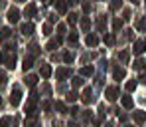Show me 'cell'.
I'll use <instances>...</instances> for the list:
<instances>
[{
	"label": "cell",
	"instance_id": "34",
	"mask_svg": "<svg viewBox=\"0 0 146 127\" xmlns=\"http://www.w3.org/2000/svg\"><path fill=\"white\" fill-rule=\"evenodd\" d=\"M144 26H146V18L138 20V24H136V28H138V30H144Z\"/></svg>",
	"mask_w": 146,
	"mask_h": 127
},
{
	"label": "cell",
	"instance_id": "18",
	"mask_svg": "<svg viewBox=\"0 0 146 127\" xmlns=\"http://www.w3.org/2000/svg\"><path fill=\"white\" fill-rule=\"evenodd\" d=\"M113 76H115V79H122V77L126 76V72H124V70H122V68H117V70H115V74H113Z\"/></svg>",
	"mask_w": 146,
	"mask_h": 127
},
{
	"label": "cell",
	"instance_id": "40",
	"mask_svg": "<svg viewBox=\"0 0 146 127\" xmlns=\"http://www.w3.org/2000/svg\"><path fill=\"white\" fill-rule=\"evenodd\" d=\"M140 81H142V83H146V74H142V76H140Z\"/></svg>",
	"mask_w": 146,
	"mask_h": 127
},
{
	"label": "cell",
	"instance_id": "39",
	"mask_svg": "<svg viewBox=\"0 0 146 127\" xmlns=\"http://www.w3.org/2000/svg\"><path fill=\"white\" fill-rule=\"evenodd\" d=\"M4 81H6V74H4V72H0V83H4Z\"/></svg>",
	"mask_w": 146,
	"mask_h": 127
},
{
	"label": "cell",
	"instance_id": "20",
	"mask_svg": "<svg viewBox=\"0 0 146 127\" xmlns=\"http://www.w3.org/2000/svg\"><path fill=\"white\" fill-rule=\"evenodd\" d=\"M81 28L87 32V30L91 28V20H89V18H83V20H81Z\"/></svg>",
	"mask_w": 146,
	"mask_h": 127
},
{
	"label": "cell",
	"instance_id": "12",
	"mask_svg": "<svg viewBox=\"0 0 146 127\" xmlns=\"http://www.w3.org/2000/svg\"><path fill=\"white\" fill-rule=\"evenodd\" d=\"M81 97H83V101H85V103H89L91 99H93V91H91V89L87 87V89L83 91V95H81Z\"/></svg>",
	"mask_w": 146,
	"mask_h": 127
},
{
	"label": "cell",
	"instance_id": "35",
	"mask_svg": "<svg viewBox=\"0 0 146 127\" xmlns=\"http://www.w3.org/2000/svg\"><path fill=\"white\" fill-rule=\"evenodd\" d=\"M119 60L126 62V60H128V54H126V52H121V54H119Z\"/></svg>",
	"mask_w": 146,
	"mask_h": 127
},
{
	"label": "cell",
	"instance_id": "45",
	"mask_svg": "<svg viewBox=\"0 0 146 127\" xmlns=\"http://www.w3.org/2000/svg\"><path fill=\"white\" fill-rule=\"evenodd\" d=\"M124 127H130V125H124Z\"/></svg>",
	"mask_w": 146,
	"mask_h": 127
},
{
	"label": "cell",
	"instance_id": "2",
	"mask_svg": "<svg viewBox=\"0 0 146 127\" xmlns=\"http://www.w3.org/2000/svg\"><path fill=\"white\" fill-rule=\"evenodd\" d=\"M20 99H22V91H20V87H14V91H12V97H10V105H18L20 103Z\"/></svg>",
	"mask_w": 146,
	"mask_h": 127
},
{
	"label": "cell",
	"instance_id": "22",
	"mask_svg": "<svg viewBox=\"0 0 146 127\" xmlns=\"http://www.w3.org/2000/svg\"><path fill=\"white\" fill-rule=\"evenodd\" d=\"M81 76H93V68H91V66H85V68L81 70Z\"/></svg>",
	"mask_w": 146,
	"mask_h": 127
},
{
	"label": "cell",
	"instance_id": "30",
	"mask_svg": "<svg viewBox=\"0 0 146 127\" xmlns=\"http://www.w3.org/2000/svg\"><path fill=\"white\" fill-rule=\"evenodd\" d=\"M10 125V117H2L0 119V127H8Z\"/></svg>",
	"mask_w": 146,
	"mask_h": 127
},
{
	"label": "cell",
	"instance_id": "31",
	"mask_svg": "<svg viewBox=\"0 0 146 127\" xmlns=\"http://www.w3.org/2000/svg\"><path fill=\"white\" fill-rule=\"evenodd\" d=\"M134 87H136V81H134V79H130V81L126 83V89H128V91H132Z\"/></svg>",
	"mask_w": 146,
	"mask_h": 127
},
{
	"label": "cell",
	"instance_id": "42",
	"mask_svg": "<svg viewBox=\"0 0 146 127\" xmlns=\"http://www.w3.org/2000/svg\"><path fill=\"white\" fill-rule=\"evenodd\" d=\"M138 2H140V0H132V4H138Z\"/></svg>",
	"mask_w": 146,
	"mask_h": 127
},
{
	"label": "cell",
	"instance_id": "8",
	"mask_svg": "<svg viewBox=\"0 0 146 127\" xmlns=\"http://www.w3.org/2000/svg\"><path fill=\"white\" fill-rule=\"evenodd\" d=\"M85 42H87V46H91V48H93V46H97V44H99V38L95 36V34H89V36L85 38Z\"/></svg>",
	"mask_w": 146,
	"mask_h": 127
},
{
	"label": "cell",
	"instance_id": "26",
	"mask_svg": "<svg viewBox=\"0 0 146 127\" xmlns=\"http://www.w3.org/2000/svg\"><path fill=\"white\" fill-rule=\"evenodd\" d=\"M67 101H77V91H69L67 93Z\"/></svg>",
	"mask_w": 146,
	"mask_h": 127
},
{
	"label": "cell",
	"instance_id": "10",
	"mask_svg": "<svg viewBox=\"0 0 146 127\" xmlns=\"http://www.w3.org/2000/svg\"><path fill=\"white\" fill-rule=\"evenodd\" d=\"M69 76H71V70H67V68H59V70H57V77H59V79L69 77Z\"/></svg>",
	"mask_w": 146,
	"mask_h": 127
},
{
	"label": "cell",
	"instance_id": "23",
	"mask_svg": "<svg viewBox=\"0 0 146 127\" xmlns=\"http://www.w3.org/2000/svg\"><path fill=\"white\" fill-rule=\"evenodd\" d=\"M121 6H122V0H113L111 2V10H119Z\"/></svg>",
	"mask_w": 146,
	"mask_h": 127
},
{
	"label": "cell",
	"instance_id": "41",
	"mask_svg": "<svg viewBox=\"0 0 146 127\" xmlns=\"http://www.w3.org/2000/svg\"><path fill=\"white\" fill-rule=\"evenodd\" d=\"M79 0H67V4H77Z\"/></svg>",
	"mask_w": 146,
	"mask_h": 127
},
{
	"label": "cell",
	"instance_id": "27",
	"mask_svg": "<svg viewBox=\"0 0 146 127\" xmlns=\"http://www.w3.org/2000/svg\"><path fill=\"white\" fill-rule=\"evenodd\" d=\"M71 83H73V87H79V85L83 83V79H81V77H73V79H71Z\"/></svg>",
	"mask_w": 146,
	"mask_h": 127
},
{
	"label": "cell",
	"instance_id": "15",
	"mask_svg": "<svg viewBox=\"0 0 146 127\" xmlns=\"http://www.w3.org/2000/svg\"><path fill=\"white\" fill-rule=\"evenodd\" d=\"M134 121H136V123H144L146 121V113H142V111L134 113Z\"/></svg>",
	"mask_w": 146,
	"mask_h": 127
},
{
	"label": "cell",
	"instance_id": "32",
	"mask_svg": "<svg viewBox=\"0 0 146 127\" xmlns=\"http://www.w3.org/2000/svg\"><path fill=\"white\" fill-rule=\"evenodd\" d=\"M113 28H115V30H121V28H122V20H119V18H117V20L113 22Z\"/></svg>",
	"mask_w": 146,
	"mask_h": 127
},
{
	"label": "cell",
	"instance_id": "19",
	"mask_svg": "<svg viewBox=\"0 0 146 127\" xmlns=\"http://www.w3.org/2000/svg\"><path fill=\"white\" fill-rule=\"evenodd\" d=\"M36 81H38V77H36V76H28V77H26V83H28L30 87H34V85H36Z\"/></svg>",
	"mask_w": 146,
	"mask_h": 127
},
{
	"label": "cell",
	"instance_id": "25",
	"mask_svg": "<svg viewBox=\"0 0 146 127\" xmlns=\"http://www.w3.org/2000/svg\"><path fill=\"white\" fill-rule=\"evenodd\" d=\"M77 20H79V18H77V14H75V12L67 16V22H69V24H77Z\"/></svg>",
	"mask_w": 146,
	"mask_h": 127
},
{
	"label": "cell",
	"instance_id": "13",
	"mask_svg": "<svg viewBox=\"0 0 146 127\" xmlns=\"http://www.w3.org/2000/svg\"><path fill=\"white\" fill-rule=\"evenodd\" d=\"M4 62H6V68H10V70H12V68L16 66V64H14V62H16V56L12 54V56H8V58H6Z\"/></svg>",
	"mask_w": 146,
	"mask_h": 127
},
{
	"label": "cell",
	"instance_id": "37",
	"mask_svg": "<svg viewBox=\"0 0 146 127\" xmlns=\"http://www.w3.org/2000/svg\"><path fill=\"white\" fill-rule=\"evenodd\" d=\"M57 34H59V36H61V34H65V26H63V24L57 26Z\"/></svg>",
	"mask_w": 146,
	"mask_h": 127
},
{
	"label": "cell",
	"instance_id": "28",
	"mask_svg": "<svg viewBox=\"0 0 146 127\" xmlns=\"http://www.w3.org/2000/svg\"><path fill=\"white\" fill-rule=\"evenodd\" d=\"M55 109H57L59 113H65V105H63L61 101H57V103H55Z\"/></svg>",
	"mask_w": 146,
	"mask_h": 127
},
{
	"label": "cell",
	"instance_id": "44",
	"mask_svg": "<svg viewBox=\"0 0 146 127\" xmlns=\"http://www.w3.org/2000/svg\"><path fill=\"white\" fill-rule=\"evenodd\" d=\"M40 2H46V0H40Z\"/></svg>",
	"mask_w": 146,
	"mask_h": 127
},
{
	"label": "cell",
	"instance_id": "21",
	"mask_svg": "<svg viewBox=\"0 0 146 127\" xmlns=\"http://www.w3.org/2000/svg\"><path fill=\"white\" fill-rule=\"evenodd\" d=\"M97 26H99V30L103 32V30H105V26H107V18H105V16H101V18H99V22H97Z\"/></svg>",
	"mask_w": 146,
	"mask_h": 127
},
{
	"label": "cell",
	"instance_id": "1",
	"mask_svg": "<svg viewBox=\"0 0 146 127\" xmlns=\"http://www.w3.org/2000/svg\"><path fill=\"white\" fill-rule=\"evenodd\" d=\"M6 18H8V22H10V24H16V22L20 20V12H18V8H10Z\"/></svg>",
	"mask_w": 146,
	"mask_h": 127
},
{
	"label": "cell",
	"instance_id": "7",
	"mask_svg": "<svg viewBox=\"0 0 146 127\" xmlns=\"http://www.w3.org/2000/svg\"><path fill=\"white\" fill-rule=\"evenodd\" d=\"M24 16H26V18H32V16H36V6H34V4H28V6H26Z\"/></svg>",
	"mask_w": 146,
	"mask_h": 127
},
{
	"label": "cell",
	"instance_id": "6",
	"mask_svg": "<svg viewBox=\"0 0 146 127\" xmlns=\"http://www.w3.org/2000/svg\"><path fill=\"white\" fill-rule=\"evenodd\" d=\"M20 32H22L24 36H32V34H34V24H30V22H28V24H22L20 26Z\"/></svg>",
	"mask_w": 146,
	"mask_h": 127
},
{
	"label": "cell",
	"instance_id": "36",
	"mask_svg": "<svg viewBox=\"0 0 146 127\" xmlns=\"http://www.w3.org/2000/svg\"><path fill=\"white\" fill-rule=\"evenodd\" d=\"M44 34H46V36H49V34H51V26H49V24L44 26Z\"/></svg>",
	"mask_w": 146,
	"mask_h": 127
},
{
	"label": "cell",
	"instance_id": "24",
	"mask_svg": "<svg viewBox=\"0 0 146 127\" xmlns=\"http://www.w3.org/2000/svg\"><path fill=\"white\" fill-rule=\"evenodd\" d=\"M8 36H10V30H8V28H2V30H0V40H6Z\"/></svg>",
	"mask_w": 146,
	"mask_h": 127
},
{
	"label": "cell",
	"instance_id": "3",
	"mask_svg": "<svg viewBox=\"0 0 146 127\" xmlns=\"http://www.w3.org/2000/svg\"><path fill=\"white\" fill-rule=\"evenodd\" d=\"M105 95H107V99L109 101H115L117 97H119V87H107V91H105Z\"/></svg>",
	"mask_w": 146,
	"mask_h": 127
},
{
	"label": "cell",
	"instance_id": "5",
	"mask_svg": "<svg viewBox=\"0 0 146 127\" xmlns=\"http://www.w3.org/2000/svg\"><path fill=\"white\" fill-rule=\"evenodd\" d=\"M144 50H146V42H144V40L134 42V48H132V52H134V54H142Z\"/></svg>",
	"mask_w": 146,
	"mask_h": 127
},
{
	"label": "cell",
	"instance_id": "43",
	"mask_svg": "<svg viewBox=\"0 0 146 127\" xmlns=\"http://www.w3.org/2000/svg\"><path fill=\"white\" fill-rule=\"evenodd\" d=\"M16 2H26V0H16Z\"/></svg>",
	"mask_w": 146,
	"mask_h": 127
},
{
	"label": "cell",
	"instance_id": "38",
	"mask_svg": "<svg viewBox=\"0 0 146 127\" xmlns=\"http://www.w3.org/2000/svg\"><path fill=\"white\" fill-rule=\"evenodd\" d=\"M69 42H77V34H75V32H73V34H69Z\"/></svg>",
	"mask_w": 146,
	"mask_h": 127
},
{
	"label": "cell",
	"instance_id": "16",
	"mask_svg": "<svg viewBox=\"0 0 146 127\" xmlns=\"http://www.w3.org/2000/svg\"><path fill=\"white\" fill-rule=\"evenodd\" d=\"M22 66H24V70H30V68L34 66V56H28V58L24 60V64H22Z\"/></svg>",
	"mask_w": 146,
	"mask_h": 127
},
{
	"label": "cell",
	"instance_id": "14",
	"mask_svg": "<svg viewBox=\"0 0 146 127\" xmlns=\"http://www.w3.org/2000/svg\"><path fill=\"white\" fill-rule=\"evenodd\" d=\"M61 44V36L57 38V40H49V44H48V50H55L57 46Z\"/></svg>",
	"mask_w": 146,
	"mask_h": 127
},
{
	"label": "cell",
	"instance_id": "9",
	"mask_svg": "<svg viewBox=\"0 0 146 127\" xmlns=\"http://www.w3.org/2000/svg\"><path fill=\"white\" fill-rule=\"evenodd\" d=\"M40 74H42V77H49V76H51V68H49V64H42Z\"/></svg>",
	"mask_w": 146,
	"mask_h": 127
},
{
	"label": "cell",
	"instance_id": "11",
	"mask_svg": "<svg viewBox=\"0 0 146 127\" xmlns=\"http://www.w3.org/2000/svg\"><path fill=\"white\" fill-rule=\"evenodd\" d=\"M132 66H134V70H138V72H142V70H144V66H146V62L142 60V58H138V60H136V62H134Z\"/></svg>",
	"mask_w": 146,
	"mask_h": 127
},
{
	"label": "cell",
	"instance_id": "29",
	"mask_svg": "<svg viewBox=\"0 0 146 127\" xmlns=\"http://www.w3.org/2000/svg\"><path fill=\"white\" fill-rule=\"evenodd\" d=\"M63 60H65L67 64H71V62H73V54H69V52H65V54H63Z\"/></svg>",
	"mask_w": 146,
	"mask_h": 127
},
{
	"label": "cell",
	"instance_id": "33",
	"mask_svg": "<svg viewBox=\"0 0 146 127\" xmlns=\"http://www.w3.org/2000/svg\"><path fill=\"white\" fill-rule=\"evenodd\" d=\"M105 42H107V44H115V36H113V34L105 36Z\"/></svg>",
	"mask_w": 146,
	"mask_h": 127
},
{
	"label": "cell",
	"instance_id": "17",
	"mask_svg": "<svg viewBox=\"0 0 146 127\" xmlns=\"http://www.w3.org/2000/svg\"><path fill=\"white\" fill-rule=\"evenodd\" d=\"M122 107H126V109L132 107V97H130V95H124V97H122Z\"/></svg>",
	"mask_w": 146,
	"mask_h": 127
},
{
	"label": "cell",
	"instance_id": "4",
	"mask_svg": "<svg viewBox=\"0 0 146 127\" xmlns=\"http://www.w3.org/2000/svg\"><path fill=\"white\" fill-rule=\"evenodd\" d=\"M53 6H55V10H57L59 14H65V10H67V4H65L63 0H53Z\"/></svg>",
	"mask_w": 146,
	"mask_h": 127
}]
</instances>
